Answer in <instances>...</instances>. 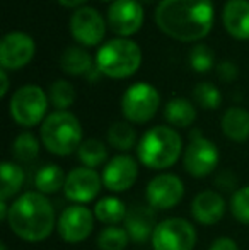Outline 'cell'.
<instances>
[{
    "label": "cell",
    "instance_id": "obj_9",
    "mask_svg": "<svg viewBox=\"0 0 249 250\" xmlns=\"http://www.w3.org/2000/svg\"><path fill=\"white\" fill-rule=\"evenodd\" d=\"M219 160L220 151L215 143L195 131L183 153L184 170L195 179H205L217 168Z\"/></svg>",
    "mask_w": 249,
    "mask_h": 250
},
{
    "label": "cell",
    "instance_id": "obj_10",
    "mask_svg": "<svg viewBox=\"0 0 249 250\" xmlns=\"http://www.w3.org/2000/svg\"><path fill=\"white\" fill-rule=\"evenodd\" d=\"M94 223L96 216L92 209L84 204H72L67 206L58 216L57 231L67 244H80L92 235Z\"/></svg>",
    "mask_w": 249,
    "mask_h": 250
},
{
    "label": "cell",
    "instance_id": "obj_13",
    "mask_svg": "<svg viewBox=\"0 0 249 250\" xmlns=\"http://www.w3.org/2000/svg\"><path fill=\"white\" fill-rule=\"evenodd\" d=\"M143 19L145 12L138 0H114L106 14L108 27L120 38H128L138 33Z\"/></svg>",
    "mask_w": 249,
    "mask_h": 250
},
{
    "label": "cell",
    "instance_id": "obj_42",
    "mask_svg": "<svg viewBox=\"0 0 249 250\" xmlns=\"http://www.w3.org/2000/svg\"><path fill=\"white\" fill-rule=\"evenodd\" d=\"M142 2H145V3H150V2H154V0H142Z\"/></svg>",
    "mask_w": 249,
    "mask_h": 250
},
{
    "label": "cell",
    "instance_id": "obj_19",
    "mask_svg": "<svg viewBox=\"0 0 249 250\" xmlns=\"http://www.w3.org/2000/svg\"><path fill=\"white\" fill-rule=\"evenodd\" d=\"M222 22L234 40H249V0H227L222 10Z\"/></svg>",
    "mask_w": 249,
    "mask_h": 250
},
{
    "label": "cell",
    "instance_id": "obj_8",
    "mask_svg": "<svg viewBox=\"0 0 249 250\" xmlns=\"http://www.w3.org/2000/svg\"><path fill=\"white\" fill-rule=\"evenodd\" d=\"M196 238V228L191 221L171 216L157 223L150 244L154 250H193Z\"/></svg>",
    "mask_w": 249,
    "mask_h": 250
},
{
    "label": "cell",
    "instance_id": "obj_40",
    "mask_svg": "<svg viewBox=\"0 0 249 250\" xmlns=\"http://www.w3.org/2000/svg\"><path fill=\"white\" fill-rule=\"evenodd\" d=\"M0 250H7V245L2 244V245H0Z\"/></svg>",
    "mask_w": 249,
    "mask_h": 250
},
{
    "label": "cell",
    "instance_id": "obj_7",
    "mask_svg": "<svg viewBox=\"0 0 249 250\" xmlns=\"http://www.w3.org/2000/svg\"><path fill=\"white\" fill-rule=\"evenodd\" d=\"M120 104L126 121L145 125L159 111L160 96L154 85L147 82H136L125 90Z\"/></svg>",
    "mask_w": 249,
    "mask_h": 250
},
{
    "label": "cell",
    "instance_id": "obj_1",
    "mask_svg": "<svg viewBox=\"0 0 249 250\" xmlns=\"http://www.w3.org/2000/svg\"><path fill=\"white\" fill-rule=\"evenodd\" d=\"M154 17L166 36L195 43L212 31L215 10L212 0H160Z\"/></svg>",
    "mask_w": 249,
    "mask_h": 250
},
{
    "label": "cell",
    "instance_id": "obj_31",
    "mask_svg": "<svg viewBox=\"0 0 249 250\" xmlns=\"http://www.w3.org/2000/svg\"><path fill=\"white\" fill-rule=\"evenodd\" d=\"M193 99L196 104L203 109L213 111L222 104V94L213 83L210 82H200L198 85L193 89Z\"/></svg>",
    "mask_w": 249,
    "mask_h": 250
},
{
    "label": "cell",
    "instance_id": "obj_14",
    "mask_svg": "<svg viewBox=\"0 0 249 250\" xmlns=\"http://www.w3.org/2000/svg\"><path fill=\"white\" fill-rule=\"evenodd\" d=\"M103 179L97 170L89 167H75L67 174L63 194L73 204H87L99 196Z\"/></svg>",
    "mask_w": 249,
    "mask_h": 250
},
{
    "label": "cell",
    "instance_id": "obj_5",
    "mask_svg": "<svg viewBox=\"0 0 249 250\" xmlns=\"http://www.w3.org/2000/svg\"><path fill=\"white\" fill-rule=\"evenodd\" d=\"M142 65V50L133 40L114 38L104 43L96 55V68L101 75L120 80L132 77Z\"/></svg>",
    "mask_w": 249,
    "mask_h": 250
},
{
    "label": "cell",
    "instance_id": "obj_11",
    "mask_svg": "<svg viewBox=\"0 0 249 250\" xmlns=\"http://www.w3.org/2000/svg\"><path fill=\"white\" fill-rule=\"evenodd\" d=\"M184 184L176 174H159L147 184L145 199L156 211H169L181 203L184 196Z\"/></svg>",
    "mask_w": 249,
    "mask_h": 250
},
{
    "label": "cell",
    "instance_id": "obj_30",
    "mask_svg": "<svg viewBox=\"0 0 249 250\" xmlns=\"http://www.w3.org/2000/svg\"><path fill=\"white\" fill-rule=\"evenodd\" d=\"M130 237L125 228L106 227L97 235V247L99 250H125L130 244Z\"/></svg>",
    "mask_w": 249,
    "mask_h": 250
},
{
    "label": "cell",
    "instance_id": "obj_6",
    "mask_svg": "<svg viewBox=\"0 0 249 250\" xmlns=\"http://www.w3.org/2000/svg\"><path fill=\"white\" fill-rule=\"evenodd\" d=\"M48 94L38 85H23L12 94L9 101V114L23 128H33L46 119Z\"/></svg>",
    "mask_w": 249,
    "mask_h": 250
},
{
    "label": "cell",
    "instance_id": "obj_15",
    "mask_svg": "<svg viewBox=\"0 0 249 250\" xmlns=\"http://www.w3.org/2000/svg\"><path fill=\"white\" fill-rule=\"evenodd\" d=\"M36 44L29 34L10 31L0 41V65L3 70H21L33 60Z\"/></svg>",
    "mask_w": 249,
    "mask_h": 250
},
{
    "label": "cell",
    "instance_id": "obj_35",
    "mask_svg": "<svg viewBox=\"0 0 249 250\" xmlns=\"http://www.w3.org/2000/svg\"><path fill=\"white\" fill-rule=\"evenodd\" d=\"M208 250H239V245H237L236 240L229 237H219L212 242Z\"/></svg>",
    "mask_w": 249,
    "mask_h": 250
},
{
    "label": "cell",
    "instance_id": "obj_16",
    "mask_svg": "<svg viewBox=\"0 0 249 250\" xmlns=\"http://www.w3.org/2000/svg\"><path fill=\"white\" fill-rule=\"evenodd\" d=\"M136 177H138V162L126 153L114 155L113 158H110L101 174L104 188L116 194L132 189Z\"/></svg>",
    "mask_w": 249,
    "mask_h": 250
},
{
    "label": "cell",
    "instance_id": "obj_27",
    "mask_svg": "<svg viewBox=\"0 0 249 250\" xmlns=\"http://www.w3.org/2000/svg\"><path fill=\"white\" fill-rule=\"evenodd\" d=\"M106 140L114 150L130 151L138 145L136 142V131L128 121H116L108 128Z\"/></svg>",
    "mask_w": 249,
    "mask_h": 250
},
{
    "label": "cell",
    "instance_id": "obj_32",
    "mask_svg": "<svg viewBox=\"0 0 249 250\" xmlns=\"http://www.w3.org/2000/svg\"><path fill=\"white\" fill-rule=\"evenodd\" d=\"M230 213L241 225H249V186L234 191L230 198Z\"/></svg>",
    "mask_w": 249,
    "mask_h": 250
},
{
    "label": "cell",
    "instance_id": "obj_20",
    "mask_svg": "<svg viewBox=\"0 0 249 250\" xmlns=\"http://www.w3.org/2000/svg\"><path fill=\"white\" fill-rule=\"evenodd\" d=\"M222 133L234 143L249 140V111L243 107H229L220 119Z\"/></svg>",
    "mask_w": 249,
    "mask_h": 250
},
{
    "label": "cell",
    "instance_id": "obj_24",
    "mask_svg": "<svg viewBox=\"0 0 249 250\" xmlns=\"http://www.w3.org/2000/svg\"><path fill=\"white\" fill-rule=\"evenodd\" d=\"M0 177H2V189H0V201L16 199L17 194L21 192L26 181L23 167L14 162H2L0 165Z\"/></svg>",
    "mask_w": 249,
    "mask_h": 250
},
{
    "label": "cell",
    "instance_id": "obj_39",
    "mask_svg": "<svg viewBox=\"0 0 249 250\" xmlns=\"http://www.w3.org/2000/svg\"><path fill=\"white\" fill-rule=\"evenodd\" d=\"M9 204H7V201H0V218H2L3 221L7 223V216H9Z\"/></svg>",
    "mask_w": 249,
    "mask_h": 250
},
{
    "label": "cell",
    "instance_id": "obj_29",
    "mask_svg": "<svg viewBox=\"0 0 249 250\" xmlns=\"http://www.w3.org/2000/svg\"><path fill=\"white\" fill-rule=\"evenodd\" d=\"M48 99L57 111H68L75 102V89L68 80H55L48 90Z\"/></svg>",
    "mask_w": 249,
    "mask_h": 250
},
{
    "label": "cell",
    "instance_id": "obj_4",
    "mask_svg": "<svg viewBox=\"0 0 249 250\" xmlns=\"http://www.w3.org/2000/svg\"><path fill=\"white\" fill-rule=\"evenodd\" d=\"M41 143L57 157H67L82 145V125L70 111H55L41 123Z\"/></svg>",
    "mask_w": 249,
    "mask_h": 250
},
{
    "label": "cell",
    "instance_id": "obj_23",
    "mask_svg": "<svg viewBox=\"0 0 249 250\" xmlns=\"http://www.w3.org/2000/svg\"><path fill=\"white\" fill-rule=\"evenodd\" d=\"M92 211L96 220L103 225H108V227H118L121 221L126 220V214H128L125 201H121L116 196L101 198Z\"/></svg>",
    "mask_w": 249,
    "mask_h": 250
},
{
    "label": "cell",
    "instance_id": "obj_12",
    "mask_svg": "<svg viewBox=\"0 0 249 250\" xmlns=\"http://www.w3.org/2000/svg\"><path fill=\"white\" fill-rule=\"evenodd\" d=\"M70 33L72 38L82 46H97L106 36L108 22L92 7H80L73 10L70 17Z\"/></svg>",
    "mask_w": 249,
    "mask_h": 250
},
{
    "label": "cell",
    "instance_id": "obj_2",
    "mask_svg": "<svg viewBox=\"0 0 249 250\" xmlns=\"http://www.w3.org/2000/svg\"><path fill=\"white\" fill-rule=\"evenodd\" d=\"M57 214L51 201L38 191L19 194L9 208L7 225L17 238L29 244L43 242L57 227Z\"/></svg>",
    "mask_w": 249,
    "mask_h": 250
},
{
    "label": "cell",
    "instance_id": "obj_25",
    "mask_svg": "<svg viewBox=\"0 0 249 250\" xmlns=\"http://www.w3.org/2000/svg\"><path fill=\"white\" fill-rule=\"evenodd\" d=\"M65 179H67V174L62 170L60 165L46 164L45 167H41L40 170L36 172L34 186H36L38 192H41V194H45V196H50L58 191H63Z\"/></svg>",
    "mask_w": 249,
    "mask_h": 250
},
{
    "label": "cell",
    "instance_id": "obj_41",
    "mask_svg": "<svg viewBox=\"0 0 249 250\" xmlns=\"http://www.w3.org/2000/svg\"><path fill=\"white\" fill-rule=\"evenodd\" d=\"M101 2H108V3H113L114 0H101Z\"/></svg>",
    "mask_w": 249,
    "mask_h": 250
},
{
    "label": "cell",
    "instance_id": "obj_37",
    "mask_svg": "<svg viewBox=\"0 0 249 250\" xmlns=\"http://www.w3.org/2000/svg\"><path fill=\"white\" fill-rule=\"evenodd\" d=\"M0 82H2V89H0V97H5L9 92V75H7V70H0Z\"/></svg>",
    "mask_w": 249,
    "mask_h": 250
},
{
    "label": "cell",
    "instance_id": "obj_17",
    "mask_svg": "<svg viewBox=\"0 0 249 250\" xmlns=\"http://www.w3.org/2000/svg\"><path fill=\"white\" fill-rule=\"evenodd\" d=\"M227 209L226 199L220 192L206 189V191H200L198 194L193 198L189 213L191 218L200 225L205 227H212L217 225L224 218Z\"/></svg>",
    "mask_w": 249,
    "mask_h": 250
},
{
    "label": "cell",
    "instance_id": "obj_26",
    "mask_svg": "<svg viewBox=\"0 0 249 250\" xmlns=\"http://www.w3.org/2000/svg\"><path fill=\"white\" fill-rule=\"evenodd\" d=\"M77 157H79L82 167L96 170L97 167L108 164V146L97 138H87L77 150Z\"/></svg>",
    "mask_w": 249,
    "mask_h": 250
},
{
    "label": "cell",
    "instance_id": "obj_38",
    "mask_svg": "<svg viewBox=\"0 0 249 250\" xmlns=\"http://www.w3.org/2000/svg\"><path fill=\"white\" fill-rule=\"evenodd\" d=\"M87 0H58V3H60L62 7H67V9H80V7H84V3H86Z\"/></svg>",
    "mask_w": 249,
    "mask_h": 250
},
{
    "label": "cell",
    "instance_id": "obj_21",
    "mask_svg": "<svg viewBox=\"0 0 249 250\" xmlns=\"http://www.w3.org/2000/svg\"><path fill=\"white\" fill-rule=\"evenodd\" d=\"M94 66L96 63L92 62V56L80 46L65 48L60 56V68L67 75H87L92 72Z\"/></svg>",
    "mask_w": 249,
    "mask_h": 250
},
{
    "label": "cell",
    "instance_id": "obj_34",
    "mask_svg": "<svg viewBox=\"0 0 249 250\" xmlns=\"http://www.w3.org/2000/svg\"><path fill=\"white\" fill-rule=\"evenodd\" d=\"M217 75L224 80V82H234L239 77V70H237L236 63L232 62H220L217 65Z\"/></svg>",
    "mask_w": 249,
    "mask_h": 250
},
{
    "label": "cell",
    "instance_id": "obj_22",
    "mask_svg": "<svg viewBox=\"0 0 249 250\" xmlns=\"http://www.w3.org/2000/svg\"><path fill=\"white\" fill-rule=\"evenodd\" d=\"M164 118L171 128H189L196 119V107L184 97H174L164 105Z\"/></svg>",
    "mask_w": 249,
    "mask_h": 250
},
{
    "label": "cell",
    "instance_id": "obj_28",
    "mask_svg": "<svg viewBox=\"0 0 249 250\" xmlns=\"http://www.w3.org/2000/svg\"><path fill=\"white\" fill-rule=\"evenodd\" d=\"M40 140L29 131H24L16 136L12 142V155L19 162H33L40 155Z\"/></svg>",
    "mask_w": 249,
    "mask_h": 250
},
{
    "label": "cell",
    "instance_id": "obj_33",
    "mask_svg": "<svg viewBox=\"0 0 249 250\" xmlns=\"http://www.w3.org/2000/svg\"><path fill=\"white\" fill-rule=\"evenodd\" d=\"M189 65L198 73H205L212 70L215 65V55H213L212 48L206 44H196L189 53Z\"/></svg>",
    "mask_w": 249,
    "mask_h": 250
},
{
    "label": "cell",
    "instance_id": "obj_36",
    "mask_svg": "<svg viewBox=\"0 0 249 250\" xmlns=\"http://www.w3.org/2000/svg\"><path fill=\"white\" fill-rule=\"evenodd\" d=\"M236 177L232 174L229 175V172H222L219 177L215 179V186L220 189H226V191H230V189L236 188Z\"/></svg>",
    "mask_w": 249,
    "mask_h": 250
},
{
    "label": "cell",
    "instance_id": "obj_18",
    "mask_svg": "<svg viewBox=\"0 0 249 250\" xmlns=\"http://www.w3.org/2000/svg\"><path fill=\"white\" fill-rule=\"evenodd\" d=\"M156 227V209L150 208L149 204L147 206L138 204V206H133L128 211L123 228L128 233L130 240L136 242V244H143V242L152 238Z\"/></svg>",
    "mask_w": 249,
    "mask_h": 250
},
{
    "label": "cell",
    "instance_id": "obj_3",
    "mask_svg": "<svg viewBox=\"0 0 249 250\" xmlns=\"http://www.w3.org/2000/svg\"><path fill=\"white\" fill-rule=\"evenodd\" d=\"M183 138L171 126H154L138 140L136 157L150 170L171 168L183 155Z\"/></svg>",
    "mask_w": 249,
    "mask_h": 250
}]
</instances>
